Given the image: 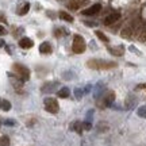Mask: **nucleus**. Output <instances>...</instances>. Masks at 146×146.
Segmentation results:
<instances>
[{"label":"nucleus","instance_id":"21","mask_svg":"<svg viewBox=\"0 0 146 146\" xmlns=\"http://www.w3.org/2000/svg\"><path fill=\"white\" fill-rule=\"evenodd\" d=\"M5 34H7V30H5V27L0 25V35H5Z\"/></svg>","mask_w":146,"mask_h":146},{"label":"nucleus","instance_id":"5","mask_svg":"<svg viewBox=\"0 0 146 146\" xmlns=\"http://www.w3.org/2000/svg\"><path fill=\"white\" fill-rule=\"evenodd\" d=\"M100 10H102V5L100 4H94L91 5V7H88V8H85V10L81 11V14L85 16H94L96 15V14H99Z\"/></svg>","mask_w":146,"mask_h":146},{"label":"nucleus","instance_id":"13","mask_svg":"<svg viewBox=\"0 0 146 146\" xmlns=\"http://www.w3.org/2000/svg\"><path fill=\"white\" fill-rule=\"evenodd\" d=\"M60 19H62V21H65V22H69V23H72L73 22V16L72 15H69L68 12H60Z\"/></svg>","mask_w":146,"mask_h":146},{"label":"nucleus","instance_id":"12","mask_svg":"<svg viewBox=\"0 0 146 146\" xmlns=\"http://www.w3.org/2000/svg\"><path fill=\"white\" fill-rule=\"evenodd\" d=\"M11 107H12V106H11V103L8 100L0 99V110H3V111H10Z\"/></svg>","mask_w":146,"mask_h":146},{"label":"nucleus","instance_id":"16","mask_svg":"<svg viewBox=\"0 0 146 146\" xmlns=\"http://www.w3.org/2000/svg\"><path fill=\"white\" fill-rule=\"evenodd\" d=\"M70 129L74 131H77V133H81V130H83V123L74 122V123H72V127H70Z\"/></svg>","mask_w":146,"mask_h":146},{"label":"nucleus","instance_id":"6","mask_svg":"<svg viewBox=\"0 0 146 146\" xmlns=\"http://www.w3.org/2000/svg\"><path fill=\"white\" fill-rule=\"evenodd\" d=\"M58 85H60V84H58L57 81H54V83H46L45 85L41 87V91L43 94H50V92H53V91H56V89L58 88Z\"/></svg>","mask_w":146,"mask_h":146},{"label":"nucleus","instance_id":"10","mask_svg":"<svg viewBox=\"0 0 146 146\" xmlns=\"http://www.w3.org/2000/svg\"><path fill=\"white\" fill-rule=\"evenodd\" d=\"M114 100H115V94L112 92V91H110V92H107V94L104 95L103 103H104L106 107H108V106H111L112 103H114Z\"/></svg>","mask_w":146,"mask_h":146},{"label":"nucleus","instance_id":"7","mask_svg":"<svg viewBox=\"0 0 146 146\" xmlns=\"http://www.w3.org/2000/svg\"><path fill=\"white\" fill-rule=\"evenodd\" d=\"M120 18V14L119 12H112V14H110L108 16H106L104 19V25L106 26H110V25H114L115 22L118 21Z\"/></svg>","mask_w":146,"mask_h":146},{"label":"nucleus","instance_id":"4","mask_svg":"<svg viewBox=\"0 0 146 146\" xmlns=\"http://www.w3.org/2000/svg\"><path fill=\"white\" fill-rule=\"evenodd\" d=\"M43 103H45V110H46L47 112H50V114H57L58 112L60 106H58L56 99H53V98H46V99L43 100Z\"/></svg>","mask_w":146,"mask_h":146},{"label":"nucleus","instance_id":"20","mask_svg":"<svg viewBox=\"0 0 146 146\" xmlns=\"http://www.w3.org/2000/svg\"><path fill=\"white\" fill-rule=\"evenodd\" d=\"M91 127H92V125L89 122H84L83 123V129H85V130H91Z\"/></svg>","mask_w":146,"mask_h":146},{"label":"nucleus","instance_id":"9","mask_svg":"<svg viewBox=\"0 0 146 146\" xmlns=\"http://www.w3.org/2000/svg\"><path fill=\"white\" fill-rule=\"evenodd\" d=\"M53 52V47L49 42H42L39 45V53L41 54H50Z\"/></svg>","mask_w":146,"mask_h":146},{"label":"nucleus","instance_id":"23","mask_svg":"<svg viewBox=\"0 0 146 146\" xmlns=\"http://www.w3.org/2000/svg\"><path fill=\"white\" fill-rule=\"evenodd\" d=\"M1 46H4V41H3V39H0V47Z\"/></svg>","mask_w":146,"mask_h":146},{"label":"nucleus","instance_id":"18","mask_svg":"<svg viewBox=\"0 0 146 146\" xmlns=\"http://www.w3.org/2000/svg\"><path fill=\"white\" fill-rule=\"evenodd\" d=\"M95 34H96V36L99 38L100 41H103V42H108V38H107V36H106L102 31H99V30H96V31H95Z\"/></svg>","mask_w":146,"mask_h":146},{"label":"nucleus","instance_id":"19","mask_svg":"<svg viewBox=\"0 0 146 146\" xmlns=\"http://www.w3.org/2000/svg\"><path fill=\"white\" fill-rule=\"evenodd\" d=\"M137 114L139 115L141 118H146V106H142L139 108L137 110Z\"/></svg>","mask_w":146,"mask_h":146},{"label":"nucleus","instance_id":"1","mask_svg":"<svg viewBox=\"0 0 146 146\" xmlns=\"http://www.w3.org/2000/svg\"><path fill=\"white\" fill-rule=\"evenodd\" d=\"M87 66L95 70H102V69H111L116 66V62H110L104 60H89L87 62Z\"/></svg>","mask_w":146,"mask_h":146},{"label":"nucleus","instance_id":"22","mask_svg":"<svg viewBox=\"0 0 146 146\" xmlns=\"http://www.w3.org/2000/svg\"><path fill=\"white\" fill-rule=\"evenodd\" d=\"M5 125L12 126V125H15V122H14V120H5Z\"/></svg>","mask_w":146,"mask_h":146},{"label":"nucleus","instance_id":"15","mask_svg":"<svg viewBox=\"0 0 146 146\" xmlns=\"http://www.w3.org/2000/svg\"><path fill=\"white\" fill-rule=\"evenodd\" d=\"M29 10H30V3H25V4L18 10V14H19V15H26L27 12H29Z\"/></svg>","mask_w":146,"mask_h":146},{"label":"nucleus","instance_id":"14","mask_svg":"<svg viewBox=\"0 0 146 146\" xmlns=\"http://www.w3.org/2000/svg\"><path fill=\"white\" fill-rule=\"evenodd\" d=\"M110 53L111 54H114V56H122L123 54V47L119 46V47H110L108 49Z\"/></svg>","mask_w":146,"mask_h":146},{"label":"nucleus","instance_id":"8","mask_svg":"<svg viewBox=\"0 0 146 146\" xmlns=\"http://www.w3.org/2000/svg\"><path fill=\"white\" fill-rule=\"evenodd\" d=\"M19 46L22 49H31L34 46V41L30 39V38H27V36H23L22 39H19Z\"/></svg>","mask_w":146,"mask_h":146},{"label":"nucleus","instance_id":"17","mask_svg":"<svg viewBox=\"0 0 146 146\" xmlns=\"http://www.w3.org/2000/svg\"><path fill=\"white\" fill-rule=\"evenodd\" d=\"M0 146H10V138L7 135H3L0 138Z\"/></svg>","mask_w":146,"mask_h":146},{"label":"nucleus","instance_id":"2","mask_svg":"<svg viewBox=\"0 0 146 146\" xmlns=\"http://www.w3.org/2000/svg\"><path fill=\"white\" fill-rule=\"evenodd\" d=\"M85 49H87V45H85L84 38L81 35L76 34V35L73 36V42H72L73 53H76V54H81V53L85 52Z\"/></svg>","mask_w":146,"mask_h":146},{"label":"nucleus","instance_id":"11","mask_svg":"<svg viewBox=\"0 0 146 146\" xmlns=\"http://www.w3.org/2000/svg\"><path fill=\"white\" fill-rule=\"evenodd\" d=\"M69 94H70V91H69V88H66V87H64V88L58 89L57 96H58V98H62V99H66V98L69 96Z\"/></svg>","mask_w":146,"mask_h":146},{"label":"nucleus","instance_id":"3","mask_svg":"<svg viewBox=\"0 0 146 146\" xmlns=\"http://www.w3.org/2000/svg\"><path fill=\"white\" fill-rule=\"evenodd\" d=\"M12 69L18 77L21 78L22 81H27L30 78V70L25 66V65H21V64H14L12 65Z\"/></svg>","mask_w":146,"mask_h":146}]
</instances>
